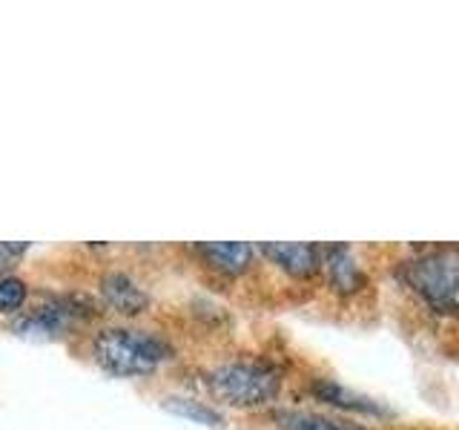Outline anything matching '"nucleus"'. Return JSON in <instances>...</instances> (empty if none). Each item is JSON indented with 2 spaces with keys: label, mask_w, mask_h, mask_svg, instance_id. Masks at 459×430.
I'll use <instances>...</instances> for the list:
<instances>
[{
  "label": "nucleus",
  "mask_w": 459,
  "mask_h": 430,
  "mask_svg": "<svg viewBox=\"0 0 459 430\" xmlns=\"http://www.w3.org/2000/svg\"><path fill=\"white\" fill-rule=\"evenodd\" d=\"M399 279L439 315H459V244H437L399 264Z\"/></svg>",
  "instance_id": "f257e3e1"
},
{
  "label": "nucleus",
  "mask_w": 459,
  "mask_h": 430,
  "mask_svg": "<svg viewBox=\"0 0 459 430\" xmlns=\"http://www.w3.org/2000/svg\"><path fill=\"white\" fill-rule=\"evenodd\" d=\"M95 362L112 376H150L169 358V344L147 330L107 327L92 341Z\"/></svg>",
  "instance_id": "f03ea898"
},
{
  "label": "nucleus",
  "mask_w": 459,
  "mask_h": 430,
  "mask_svg": "<svg viewBox=\"0 0 459 430\" xmlns=\"http://www.w3.org/2000/svg\"><path fill=\"white\" fill-rule=\"evenodd\" d=\"M215 399L233 408H264L281 391V373L267 362H224L207 373Z\"/></svg>",
  "instance_id": "7ed1b4c3"
},
{
  "label": "nucleus",
  "mask_w": 459,
  "mask_h": 430,
  "mask_svg": "<svg viewBox=\"0 0 459 430\" xmlns=\"http://www.w3.org/2000/svg\"><path fill=\"white\" fill-rule=\"evenodd\" d=\"M78 315H81V307L72 298L49 296L14 322V333L23 339H38V341L57 339L66 333L69 324L75 322Z\"/></svg>",
  "instance_id": "20e7f679"
},
{
  "label": "nucleus",
  "mask_w": 459,
  "mask_h": 430,
  "mask_svg": "<svg viewBox=\"0 0 459 430\" xmlns=\"http://www.w3.org/2000/svg\"><path fill=\"white\" fill-rule=\"evenodd\" d=\"M310 393L325 401L330 408H339V410H348V413H359V416H373V419H385V416H391L382 401L370 399L365 393H356L351 387H344L333 379H316L310 384Z\"/></svg>",
  "instance_id": "39448f33"
},
{
  "label": "nucleus",
  "mask_w": 459,
  "mask_h": 430,
  "mask_svg": "<svg viewBox=\"0 0 459 430\" xmlns=\"http://www.w3.org/2000/svg\"><path fill=\"white\" fill-rule=\"evenodd\" d=\"M262 253L273 264L296 279H310L322 270V247L316 244H290V241H270L262 244Z\"/></svg>",
  "instance_id": "423d86ee"
},
{
  "label": "nucleus",
  "mask_w": 459,
  "mask_h": 430,
  "mask_svg": "<svg viewBox=\"0 0 459 430\" xmlns=\"http://www.w3.org/2000/svg\"><path fill=\"white\" fill-rule=\"evenodd\" d=\"M322 267L327 272V281L336 293L351 296L365 287V272L353 258V250L344 244H333V247H322Z\"/></svg>",
  "instance_id": "0eeeda50"
},
{
  "label": "nucleus",
  "mask_w": 459,
  "mask_h": 430,
  "mask_svg": "<svg viewBox=\"0 0 459 430\" xmlns=\"http://www.w3.org/2000/svg\"><path fill=\"white\" fill-rule=\"evenodd\" d=\"M100 298L104 305L121 315H138L150 307V296L141 290L135 279H129L126 272H107L100 279Z\"/></svg>",
  "instance_id": "6e6552de"
},
{
  "label": "nucleus",
  "mask_w": 459,
  "mask_h": 430,
  "mask_svg": "<svg viewBox=\"0 0 459 430\" xmlns=\"http://www.w3.org/2000/svg\"><path fill=\"white\" fill-rule=\"evenodd\" d=\"M207 258V264L227 272V276H238L253 264V244L247 241H212V244H198L195 247Z\"/></svg>",
  "instance_id": "1a4fd4ad"
},
{
  "label": "nucleus",
  "mask_w": 459,
  "mask_h": 430,
  "mask_svg": "<svg viewBox=\"0 0 459 430\" xmlns=\"http://www.w3.org/2000/svg\"><path fill=\"white\" fill-rule=\"evenodd\" d=\"M273 422L281 430H362L359 425L339 422V419H330V416L310 413V410H276L273 413Z\"/></svg>",
  "instance_id": "9d476101"
},
{
  "label": "nucleus",
  "mask_w": 459,
  "mask_h": 430,
  "mask_svg": "<svg viewBox=\"0 0 459 430\" xmlns=\"http://www.w3.org/2000/svg\"><path fill=\"white\" fill-rule=\"evenodd\" d=\"M164 410L181 416V419H190L195 425H207V427H224V416L204 405V401H195V399H186V396H169L164 399Z\"/></svg>",
  "instance_id": "9b49d317"
},
{
  "label": "nucleus",
  "mask_w": 459,
  "mask_h": 430,
  "mask_svg": "<svg viewBox=\"0 0 459 430\" xmlns=\"http://www.w3.org/2000/svg\"><path fill=\"white\" fill-rule=\"evenodd\" d=\"M29 298L26 290V281L18 276H0V313L12 315V313H21L23 305Z\"/></svg>",
  "instance_id": "f8f14e48"
},
{
  "label": "nucleus",
  "mask_w": 459,
  "mask_h": 430,
  "mask_svg": "<svg viewBox=\"0 0 459 430\" xmlns=\"http://www.w3.org/2000/svg\"><path fill=\"white\" fill-rule=\"evenodd\" d=\"M26 250V244H0V272H4L9 264L18 262V255Z\"/></svg>",
  "instance_id": "ddd939ff"
}]
</instances>
